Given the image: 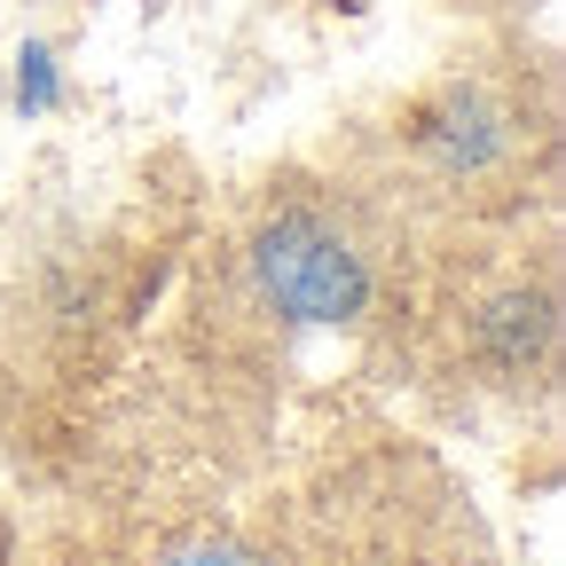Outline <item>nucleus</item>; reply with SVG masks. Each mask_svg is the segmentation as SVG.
<instances>
[{"label":"nucleus","instance_id":"obj_2","mask_svg":"<svg viewBox=\"0 0 566 566\" xmlns=\"http://www.w3.org/2000/svg\"><path fill=\"white\" fill-rule=\"evenodd\" d=\"M480 331H488V346H495V363H527V354L543 346V331H551V307H543V300H495Z\"/></svg>","mask_w":566,"mask_h":566},{"label":"nucleus","instance_id":"obj_3","mask_svg":"<svg viewBox=\"0 0 566 566\" xmlns=\"http://www.w3.org/2000/svg\"><path fill=\"white\" fill-rule=\"evenodd\" d=\"M55 95H63V87H55V55L32 40V48L17 55V103H24V111H55Z\"/></svg>","mask_w":566,"mask_h":566},{"label":"nucleus","instance_id":"obj_1","mask_svg":"<svg viewBox=\"0 0 566 566\" xmlns=\"http://www.w3.org/2000/svg\"><path fill=\"white\" fill-rule=\"evenodd\" d=\"M252 260H260L268 300L292 323H346V315H363V300H370L363 260H354L323 221H275Z\"/></svg>","mask_w":566,"mask_h":566},{"label":"nucleus","instance_id":"obj_4","mask_svg":"<svg viewBox=\"0 0 566 566\" xmlns=\"http://www.w3.org/2000/svg\"><path fill=\"white\" fill-rule=\"evenodd\" d=\"M166 566H260V558L237 551V543H197V551H174Z\"/></svg>","mask_w":566,"mask_h":566}]
</instances>
